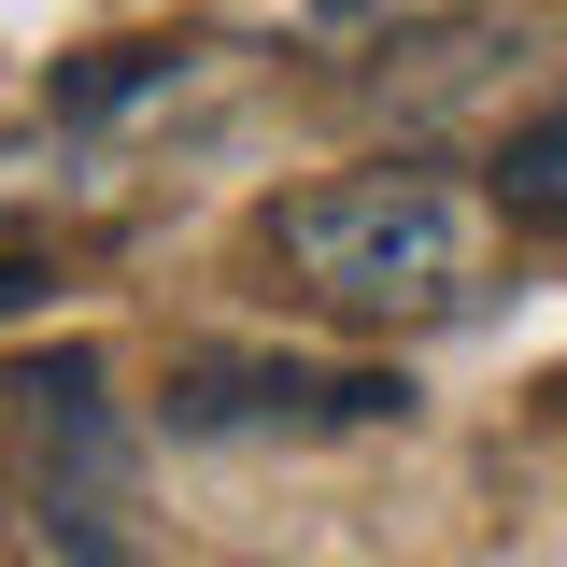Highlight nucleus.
I'll return each mask as SVG.
<instances>
[{
  "label": "nucleus",
  "mask_w": 567,
  "mask_h": 567,
  "mask_svg": "<svg viewBox=\"0 0 567 567\" xmlns=\"http://www.w3.org/2000/svg\"><path fill=\"white\" fill-rule=\"evenodd\" d=\"M256 256L284 270V298H312L354 341H425V327H468L496 298V199H468L425 156H369V171L270 199Z\"/></svg>",
  "instance_id": "1"
},
{
  "label": "nucleus",
  "mask_w": 567,
  "mask_h": 567,
  "mask_svg": "<svg viewBox=\"0 0 567 567\" xmlns=\"http://www.w3.org/2000/svg\"><path fill=\"white\" fill-rule=\"evenodd\" d=\"M0 496L29 525L43 567H142V468H128V412L114 369L85 341L29 354L0 383Z\"/></svg>",
  "instance_id": "2"
},
{
  "label": "nucleus",
  "mask_w": 567,
  "mask_h": 567,
  "mask_svg": "<svg viewBox=\"0 0 567 567\" xmlns=\"http://www.w3.org/2000/svg\"><path fill=\"white\" fill-rule=\"evenodd\" d=\"M171 425L185 440H341V425H412L398 369H312V354H185L171 369Z\"/></svg>",
  "instance_id": "3"
},
{
  "label": "nucleus",
  "mask_w": 567,
  "mask_h": 567,
  "mask_svg": "<svg viewBox=\"0 0 567 567\" xmlns=\"http://www.w3.org/2000/svg\"><path fill=\"white\" fill-rule=\"evenodd\" d=\"M496 227L539 241V256H567V114H539V128L496 142Z\"/></svg>",
  "instance_id": "4"
},
{
  "label": "nucleus",
  "mask_w": 567,
  "mask_h": 567,
  "mask_svg": "<svg viewBox=\"0 0 567 567\" xmlns=\"http://www.w3.org/2000/svg\"><path fill=\"white\" fill-rule=\"evenodd\" d=\"M284 29L312 43V58H341V71H369V58H398L412 29H440L454 0H270Z\"/></svg>",
  "instance_id": "5"
},
{
  "label": "nucleus",
  "mask_w": 567,
  "mask_h": 567,
  "mask_svg": "<svg viewBox=\"0 0 567 567\" xmlns=\"http://www.w3.org/2000/svg\"><path fill=\"white\" fill-rule=\"evenodd\" d=\"M43 298V256H0V312H29Z\"/></svg>",
  "instance_id": "6"
}]
</instances>
